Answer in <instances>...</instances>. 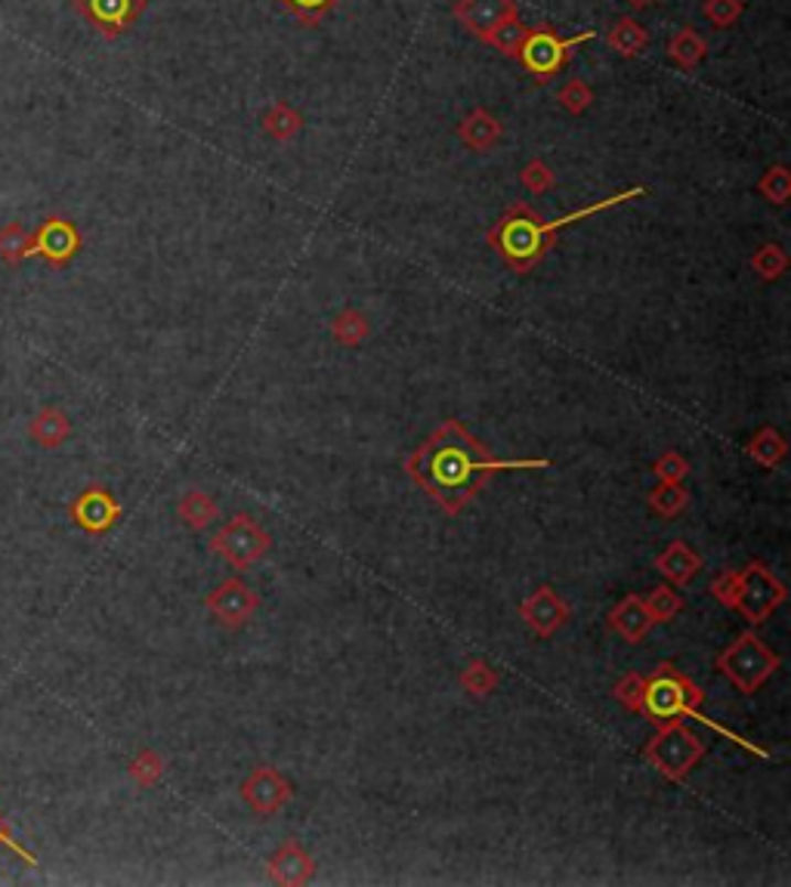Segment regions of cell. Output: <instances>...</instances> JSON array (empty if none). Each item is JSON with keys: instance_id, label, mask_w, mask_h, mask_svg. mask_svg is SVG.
<instances>
[{"instance_id": "1", "label": "cell", "mask_w": 791, "mask_h": 887, "mask_svg": "<svg viewBox=\"0 0 791 887\" xmlns=\"http://www.w3.org/2000/svg\"><path fill=\"white\" fill-rule=\"evenodd\" d=\"M408 480L424 489L449 516H458L480 495L495 473L504 470H544L547 458H495L458 418H446L434 434L405 458Z\"/></svg>"}, {"instance_id": "2", "label": "cell", "mask_w": 791, "mask_h": 887, "mask_svg": "<svg viewBox=\"0 0 791 887\" xmlns=\"http://www.w3.org/2000/svg\"><path fill=\"white\" fill-rule=\"evenodd\" d=\"M650 189L646 186H631L619 192V195H609V199H600V202L588 204V207H578L573 214L557 220H542V214L526 202H513L501 217L489 226L485 233V242L489 248L495 250L498 257L504 264L511 266L516 276H526L532 272L535 266L542 264L544 257L551 254V248L557 245V233L573 226V223H581V220L594 217L600 211H609L616 204L634 202V199H646Z\"/></svg>"}, {"instance_id": "3", "label": "cell", "mask_w": 791, "mask_h": 887, "mask_svg": "<svg viewBox=\"0 0 791 887\" xmlns=\"http://www.w3.org/2000/svg\"><path fill=\"white\" fill-rule=\"evenodd\" d=\"M702 702H705V690L693 684V677H686L674 662H662L652 674H646L643 717H650L655 727L693 717Z\"/></svg>"}, {"instance_id": "4", "label": "cell", "mask_w": 791, "mask_h": 887, "mask_svg": "<svg viewBox=\"0 0 791 887\" xmlns=\"http://www.w3.org/2000/svg\"><path fill=\"white\" fill-rule=\"evenodd\" d=\"M455 17L473 38L495 47L501 56L516 53V44L526 32L516 0H458Z\"/></svg>"}, {"instance_id": "5", "label": "cell", "mask_w": 791, "mask_h": 887, "mask_svg": "<svg viewBox=\"0 0 791 887\" xmlns=\"http://www.w3.org/2000/svg\"><path fill=\"white\" fill-rule=\"evenodd\" d=\"M588 41H594V32L563 38L551 25H532L520 38L513 60L526 68L528 75L535 78V84H547V81H554L566 68L575 50L581 47V44H588Z\"/></svg>"}, {"instance_id": "6", "label": "cell", "mask_w": 791, "mask_h": 887, "mask_svg": "<svg viewBox=\"0 0 791 887\" xmlns=\"http://www.w3.org/2000/svg\"><path fill=\"white\" fill-rule=\"evenodd\" d=\"M714 665L742 696H755L760 686L779 671V655L755 631H742L724 653L714 659Z\"/></svg>"}, {"instance_id": "7", "label": "cell", "mask_w": 791, "mask_h": 887, "mask_svg": "<svg viewBox=\"0 0 791 887\" xmlns=\"http://www.w3.org/2000/svg\"><path fill=\"white\" fill-rule=\"evenodd\" d=\"M643 758L671 782H681L693 773V767L705 758V742L683 720L662 724L643 746Z\"/></svg>"}, {"instance_id": "8", "label": "cell", "mask_w": 791, "mask_h": 887, "mask_svg": "<svg viewBox=\"0 0 791 887\" xmlns=\"http://www.w3.org/2000/svg\"><path fill=\"white\" fill-rule=\"evenodd\" d=\"M269 547H272V535L248 514H235L229 523H223L211 535V551L233 569H248L257 560H264Z\"/></svg>"}, {"instance_id": "9", "label": "cell", "mask_w": 791, "mask_h": 887, "mask_svg": "<svg viewBox=\"0 0 791 887\" xmlns=\"http://www.w3.org/2000/svg\"><path fill=\"white\" fill-rule=\"evenodd\" d=\"M785 600H789L785 585H782L763 563L751 560L745 569H739V600H736V612H742L745 622L751 624L767 622Z\"/></svg>"}, {"instance_id": "10", "label": "cell", "mask_w": 791, "mask_h": 887, "mask_svg": "<svg viewBox=\"0 0 791 887\" xmlns=\"http://www.w3.org/2000/svg\"><path fill=\"white\" fill-rule=\"evenodd\" d=\"M238 792H242V801L248 804L254 816H272V813H279L281 808L291 804L295 786L276 767H266L264 763V767H254L248 777L242 779Z\"/></svg>"}, {"instance_id": "11", "label": "cell", "mask_w": 791, "mask_h": 887, "mask_svg": "<svg viewBox=\"0 0 791 887\" xmlns=\"http://www.w3.org/2000/svg\"><path fill=\"white\" fill-rule=\"evenodd\" d=\"M204 607L214 616V622L223 628H242L248 624L257 609H260V594L254 591L250 585H245L242 578H226L223 585H217L214 591L204 597Z\"/></svg>"}, {"instance_id": "12", "label": "cell", "mask_w": 791, "mask_h": 887, "mask_svg": "<svg viewBox=\"0 0 791 887\" xmlns=\"http://www.w3.org/2000/svg\"><path fill=\"white\" fill-rule=\"evenodd\" d=\"M125 514L121 501L111 495L106 485H87L78 499L68 504V516L81 532L87 535H106L118 526V520Z\"/></svg>"}, {"instance_id": "13", "label": "cell", "mask_w": 791, "mask_h": 887, "mask_svg": "<svg viewBox=\"0 0 791 887\" xmlns=\"http://www.w3.org/2000/svg\"><path fill=\"white\" fill-rule=\"evenodd\" d=\"M149 0H72L78 17L103 38H121L142 17Z\"/></svg>"}, {"instance_id": "14", "label": "cell", "mask_w": 791, "mask_h": 887, "mask_svg": "<svg viewBox=\"0 0 791 887\" xmlns=\"http://www.w3.org/2000/svg\"><path fill=\"white\" fill-rule=\"evenodd\" d=\"M81 250V233L78 226L68 217L53 214L32 233V254L44 257L50 266H68Z\"/></svg>"}, {"instance_id": "15", "label": "cell", "mask_w": 791, "mask_h": 887, "mask_svg": "<svg viewBox=\"0 0 791 887\" xmlns=\"http://www.w3.org/2000/svg\"><path fill=\"white\" fill-rule=\"evenodd\" d=\"M520 619L538 634V638H554L563 624L573 619V609H569V603H563L559 600V594L551 588V585H544V588H538V591H532L520 603Z\"/></svg>"}, {"instance_id": "16", "label": "cell", "mask_w": 791, "mask_h": 887, "mask_svg": "<svg viewBox=\"0 0 791 887\" xmlns=\"http://www.w3.org/2000/svg\"><path fill=\"white\" fill-rule=\"evenodd\" d=\"M266 878H269L272 885H285V887L310 885L312 878H316V859H312L310 851H307L300 841L288 838L279 851L272 854V859H269Z\"/></svg>"}, {"instance_id": "17", "label": "cell", "mask_w": 791, "mask_h": 887, "mask_svg": "<svg viewBox=\"0 0 791 887\" xmlns=\"http://www.w3.org/2000/svg\"><path fill=\"white\" fill-rule=\"evenodd\" d=\"M609 628L624 643H643V638L652 631V616L646 612L643 597H637V594L621 597L619 603L609 609Z\"/></svg>"}, {"instance_id": "18", "label": "cell", "mask_w": 791, "mask_h": 887, "mask_svg": "<svg viewBox=\"0 0 791 887\" xmlns=\"http://www.w3.org/2000/svg\"><path fill=\"white\" fill-rule=\"evenodd\" d=\"M655 569H659V576L665 578L667 585L681 588V585H690L698 576L702 557H698V551H693V545H686L683 538H677L655 557Z\"/></svg>"}, {"instance_id": "19", "label": "cell", "mask_w": 791, "mask_h": 887, "mask_svg": "<svg viewBox=\"0 0 791 887\" xmlns=\"http://www.w3.org/2000/svg\"><path fill=\"white\" fill-rule=\"evenodd\" d=\"M72 436V418L56 405H44L32 420H29V439L41 449H60L65 439Z\"/></svg>"}, {"instance_id": "20", "label": "cell", "mask_w": 791, "mask_h": 887, "mask_svg": "<svg viewBox=\"0 0 791 887\" xmlns=\"http://www.w3.org/2000/svg\"><path fill=\"white\" fill-rule=\"evenodd\" d=\"M501 133H504L501 121H498L495 115H489L485 109H473L464 121L458 125V137H461V142H464L467 149H473V152H489V149H495V142L501 140Z\"/></svg>"}, {"instance_id": "21", "label": "cell", "mask_w": 791, "mask_h": 887, "mask_svg": "<svg viewBox=\"0 0 791 887\" xmlns=\"http://www.w3.org/2000/svg\"><path fill=\"white\" fill-rule=\"evenodd\" d=\"M745 452H748V458L758 468L776 470L785 461V455H789V442H785V436L779 434L776 427H758L755 436L745 442Z\"/></svg>"}, {"instance_id": "22", "label": "cell", "mask_w": 791, "mask_h": 887, "mask_svg": "<svg viewBox=\"0 0 791 887\" xmlns=\"http://www.w3.org/2000/svg\"><path fill=\"white\" fill-rule=\"evenodd\" d=\"M177 516L192 532H204L207 526H214V520L220 516L217 501L211 499L207 492H202V489H189L186 495L177 501Z\"/></svg>"}, {"instance_id": "23", "label": "cell", "mask_w": 791, "mask_h": 887, "mask_svg": "<svg viewBox=\"0 0 791 887\" xmlns=\"http://www.w3.org/2000/svg\"><path fill=\"white\" fill-rule=\"evenodd\" d=\"M606 44L609 50H616L619 56H640L643 50L650 47V32L631 17H621L612 22V29L606 34Z\"/></svg>"}, {"instance_id": "24", "label": "cell", "mask_w": 791, "mask_h": 887, "mask_svg": "<svg viewBox=\"0 0 791 887\" xmlns=\"http://www.w3.org/2000/svg\"><path fill=\"white\" fill-rule=\"evenodd\" d=\"M667 56L681 65L683 72H693L696 65L705 63V56H708V41H705L696 29L683 25V29H677L674 38H671V44H667Z\"/></svg>"}, {"instance_id": "25", "label": "cell", "mask_w": 791, "mask_h": 887, "mask_svg": "<svg viewBox=\"0 0 791 887\" xmlns=\"http://www.w3.org/2000/svg\"><path fill=\"white\" fill-rule=\"evenodd\" d=\"M368 334H372V322L362 310L350 307V310H341L331 319V338L341 346H359V343L368 341Z\"/></svg>"}, {"instance_id": "26", "label": "cell", "mask_w": 791, "mask_h": 887, "mask_svg": "<svg viewBox=\"0 0 791 887\" xmlns=\"http://www.w3.org/2000/svg\"><path fill=\"white\" fill-rule=\"evenodd\" d=\"M461 690H464L467 696H473V699H485V696H492L498 690V671L489 665V662H482V659H470L464 669H461Z\"/></svg>"}, {"instance_id": "27", "label": "cell", "mask_w": 791, "mask_h": 887, "mask_svg": "<svg viewBox=\"0 0 791 887\" xmlns=\"http://www.w3.org/2000/svg\"><path fill=\"white\" fill-rule=\"evenodd\" d=\"M646 504H650L652 514L674 520V516H681L690 507V492L683 489V483H659L655 489H650Z\"/></svg>"}, {"instance_id": "28", "label": "cell", "mask_w": 791, "mask_h": 887, "mask_svg": "<svg viewBox=\"0 0 791 887\" xmlns=\"http://www.w3.org/2000/svg\"><path fill=\"white\" fill-rule=\"evenodd\" d=\"M164 770H168V763H164V758L158 755L156 748H140L127 763V777L133 779L140 789H156L158 782L164 779Z\"/></svg>"}, {"instance_id": "29", "label": "cell", "mask_w": 791, "mask_h": 887, "mask_svg": "<svg viewBox=\"0 0 791 887\" xmlns=\"http://www.w3.org/2000/svg\"><path fill=\"white\" fill-rule=\"evenodd\" d=\"M643 603H646V612L652 616V624H667L674 622L677 616L683 612V597L677 591H674V585H659V588H652L646 597H643Z\"/></svg>"}, {"instance_id": "30", "label": "cell", "mask_w": 791, "mask_h": 887, "mask_svg": "<svg viewBox=\"0 0 791 887\" xmlns=\"http://www.w3.org/2000/svg\"><path fill=\"white\" fill-rule=\"evenodd\" d=\"M300 127H303V118H300V111L291 109L288 103H276L272 109L266 111L264 130L272 137V140L279 142L295 140L297 133H300Z\"/></svg>"}, {"instance_id": "31", "label": "cell", "mask_w": 791, "mask_h": 887, "mask_svg": "<svg viewBox=\"0 0 791 887\" xmlns=\"http://www.w3.org/2000/svg\"><path fill=\"white\" fill-rule=\"evenodd\" d=\"M32 254V233L22 223L0 226V260L10 266L22 264Z\"/></svg>"}, {"instance_id": "32", "label": "cell", "mask_w": 791, "mask_h": 887, "mask_svg": "<svg viewBox=\"0 0 791 887\" xmlns=\"http://www.w3.org/2000/svg\"><path fill=\"white\" fill-rule=\"evenodd\" d=\"M643 693H646V674H640V671H628L619 684L612 686L616 702L631 715H643Z\"/></svg>"}, {"instance_id": "33", "label": "cell", "mask_w": 791, "mask_h": 887, "mask_svg": "<svg viewBox=\"0 0 791 887\" xmlns=\"http://www.w3.org/2000/svg\"><path fill=\"white\" fill-rule=\"evenodd\" d=\"M751 269L758 272L760 281H779L782 272L789 269V257H785V250L779 248V245H760L751 254Z\"/></svg>"}, {"instance_id": "34", "label": "cell", "mask_w": 791, "mask_h": 887, "mask_svg": "<svg viewBox=\"0 0 791 887\" xmlns=\"http://www.w3.org/2000/svg\"><path fill=\"white\" fill-rule=\"evenodd\" d=\"M758 195H763L767 202L776 204V207H782V204H789L791 199V173L785 164H776V168H770V171L763 173L758 180Z\"/></svg>"}, {"instance_id": "35", "label": "cell", "mask_w": 791, "mask_h": 887, "mask_svg": "<svg viewBox=\"0 0 791 887\" xmlns=\"http://www.w3.org/2000/svg\"><path fill=\"white\" fill-rule=\"evenodd\" d=\"M279 3L297 19V22H303V25H319L331 10H338L341 0H279Z\"/></svg>"}, {"instance_id": "36", "label": "cell", "mask_w": 791, "mask_h": 887, "mask_svg": "<svg viewBox=\"0 0 791 887\" xmlns=\"http://www.w3.org/2000/svg\"><path fill=\"white\" fill-rule=\"evenodd\" d=\"M702 13H705V19H708L712 25H717V29H729V25H736L739 17L745 13V3L742 0H705V3H702Z\"/></svg>"}, {"instance_id": "37", "label": "cell", "mask_w": 791, "mask_h": 887, "mask_svg": "<svg viewBox=\"0 0 791 887\" xmlns=\"http://www.w3.org/2000/svg\"><path fill=\"white\" fill-rule=\"evenodd\" d=\"M520 183L532 192V195H542V192H551L557 186V173L551 171V164H544L542 158L528 161L526 168L520 171Z\"/></svg>"}, {"instance_id": "38", "label": "cell", "mask_w": 791, "mask_h": 887, "mask_svg": "<svg viewBox=\"0 0 791 887\" xmlns=\"http://www.w3.org/2000/svg\"><path fill=\"white\" fill-rule=\"evenodd\" d=\"M559 106L569 111V115H585L594 106V90H590L585 81H569L563 90L557 94Z\"/></svg>"}, {"instance_id": "39", "label": "cell", "mask_w": 791, "mask_h": 887, "mask_svg": "<svg viewBox=\"0 0 791 887\" xmlns=\"http://www.w3.org/2000/svg\"><path fill=\"white\" fill-rule=\"evenodd\" d=\"M652 473H655L659 483H683L686 473H690V461L681 452H665L662 458H655Z\"/></svg>"}, {"instance_id": "40", "label": "cell", "mask_w": 791, "mask_h": 887, "mask_svg": "<svg viewBox=\"0 0 791 887\" xmlns=\"http://www.w3.org/2000/svg\"><path fill=\"white\" fill-rule=\"evenodd\" d=\"M712 597L720 607L736 609V600H739V569H729V573H720V576L714 578Z\"/></svg>"}, {"instance_id": "41", "label": "cell", "mask_w": 791, "mask_h": 887, "mask_svg": "<svg viewBox=\"0 0 791 887\" xmlns=\"http://www.w3.org/2000/svg\"><path fill=\"white\" fill-rule=\"evenodd\" d=\"M0 847H3V851H10L13 856H19V859H22V863H29V866H38V856H34L32 851H25V847L19 844L17 835H13V829L3 823V820H0Z\"/></svg>"}, {"instance_id": "42", "label": "cell", "mask_w": 791, "mask_h": 887, "mask_svg": "<svg viewBox=\"0 0 791 887\" xmlns=\"http://www.w3.org/2000/svg\"><path fill=\"white\" fill-rule=\"evenodd\" d=\"M628 3H631V7H637V10H640V7H650L652 0H628Z\"/></svg>"}]
</instances>
